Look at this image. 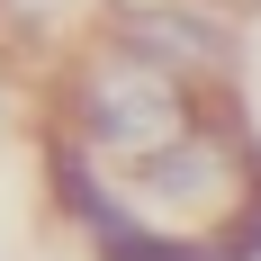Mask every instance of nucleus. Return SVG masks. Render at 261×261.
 Returning <instances> with one entry per match:
<instances>
[{"label": "nucleus", "instance_id": "f257e3e1", "mask_svg": "<svg viewBox=\"0 0 261 261\" xmlns=\"http://www.w3.org/2000/svg\"><path fill=\"white\" fill-rule=\"evenodd\" d=\"M198 108H207V81H189L171 63H153V54L117 45L108 27H90L72 45V63H63V81H54V126L72 135L99 171H117V180L135 162H153L162 144H180L198 126Z\"/></svg>", "mask_w": 261, "mask_h": 261}, {"label": "nucleus", "instance_id": "f03ea898", "mask_svg": "<svg viewBox=\"0 0 261 261\" xmlns=\"http://www.w3.org/2000/svg\"><path fill=\"white\" fill-rule=\"evenodd\" d=\"M117 189H126L153 225H180V234H207L216 216H234L243 198L261 189V126L243 117L234 81H225V90H207L198 126H189L180 144H162L153 162H135Z\"/></svg>", "mask_w": 261, "mask_h": 261}, {"label": "nucleus", "instance_id": "7ed1b4c3", "mask_svg": "<svg viewBox=\"0 0 261 261\" xmlns=\"http://www.w3.org/2000/svg\"><path fill=\"white\" fill-rule=\"evenodd\" d=\"M99 27L117 36V45L153 54V63H171V72L189 81H234V18L216 9V0H99Z\"/></svg>", "mask_w": 261, "mask_h": 261}, {"label": "nucleus", "instance_id": "20e7f679", "mask_svg": "<svg viewBox=\"0 0 261 261\" xmlns=\"http://www.w3.org/2000/svg\"><path fill=\"white\" fill-rule=\"evenodd\" d=\"M90 261H216L207 234H180V225H153V216H126L117 234L90 243Z\"/></svg>", "mask_w": 261, "mask_h": 261}, {"label": "nucleus", "instance_id": "39448f33", "mask_svg": "<svg viewBox=\"0 0 261 261\" xmlns=\"http://www.w3.org/2000/svg\"><path fill=\"white\" fill-rule=\"evenodd\" d=\"M99 18V0H0V27L18 36V45H63L72 27Z\"/></svg>", "mask_w": 261, "mask_h": 261}, {"label": "nucleus", "instance_id": "423d86ee", "mask_svg": "<svg viewBox=\"0 0 261 261\" xmlns=\"http://www.w3.org/2000/svg\"><path fill=\"white\" fill-rule=\"evenodd\" d=\"M207 252H216V261H261V189L243 198L234 216H216V225H207Z\"/></svg>", "mask_w": 261, "mask_h": 261}, {"label": "nucleus", "instance_id": "0eeeda50", "mask_svg": "<svg viewBox=\"0 0 261 261\" xmlns=\"http://www.w3.org/2000/svg\"><path fill=\"white\" fill-rule=\"evenodd\" d=\"M216 9H261V0H216Z\"/></svg>", "mask_w": 261, "mask_h": 261}, {"label": "nucleus", "instance_id": "6e6552de", "mask_svg": "<svg viewBox=\"0 0 261 261\" xmlns=\"http://www.w3.org/2000/svg\"><path fill=\"white\" fill-rule=\"evenodd\" d=\"M0 108H9V99H0Z\"/></svg>", "mask_w": 261, "mask_h": 261}]
</instances>
